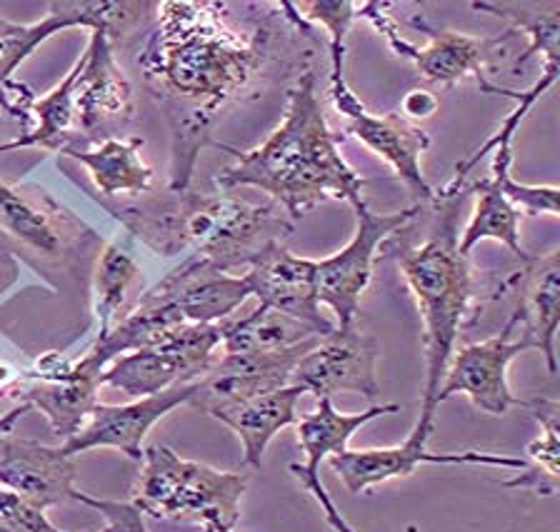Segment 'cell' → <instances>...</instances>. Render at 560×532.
<instances>
[{
  "instance_id": "21",
  "label": "cell",
  "mask_w": 560,
  "mask_h": 532,
  "mask_svg": "<svg viewBox=\"0 0 560 532\" xmlns=\"http://www.w3.org/2000/svg\"><path fill=\"white\" fill-rule=\"evenodd\" d=\"M98 388L101 370L81 355L70 363L66 373L52 375V378L25 380L21 398L31 403V407L40 410L52 435L66 442L81 430L93 407L98 405Z\"/></svg>"
},
{
  "instance_id": "30",
  "label": "cell",
  "mask_w": 560,
  "mask_h": 532,
  "mask_svg": "<svg viewBox=\"0 0 560 532\" xmlns=\"http://www.w3.org/2000/svg\"><path fill=\"white\" fill-rule=\"evenodd\" d=\"M488 153H493V163H490V176L488 180L498 186V190L511 200V203L518 208V211L528 215H558V186H525L513 178V141H495V143H483L478 147L470 158L463 161L458 168H455V176L451 178L448 188H460L466 186L468 173L476 168L480 158H486Z\"/></svg>"
},
{
  "instance_id": "24",
  "label": "cell",
  "mask_w": 560,
  "mask_h": 532,
  "mask_svg": "<svg viewBox=\"0 0 560 532\" xmlns=\"http://www.w3.org/2000/svg\"><path fill=\"white\" fill-rule=\"evenodd\" d=\"M361 5L355 0H308V3H280L285 15L295 21L318 23L328 33L330 50V83L328 93L338 116L353 120L365 110L363 101L350 91L346 81V36L358 19H361Z\"/></svg>"
},
{
  "instance_id": "19",
  "label": "cell",
  "mask_w": 560,
  "mask_h": 532,
  "mask_svg": "<svg viewBox=\"0 0 560 532\" xmlns=\"http://www.w3.org/2000/svg\"><path fill=\"white\" fill-rule=\"evenodd\" d=\"M346 133L361 141L368 151L378 155L396 173L398 180L413 196L416 205L435 203V190L423 176V153L431 147V138L420 126L410 123L400 113H375L365 110L355 120H348Z\"/></svg>"
},
{
  "instance_id": "36",
  "label": "cell",
  "mask_w": 560,
  "mask_h": 532,
  "mask_svg": "<svg viewBox=\"0 0 560 532\" xmlns=\"http://www.w3.org/2000/svg\"><path fill=\"white\" fill-rule=\"evenodd\" d=\"M438 110V98L431 91H410L402 101V118H408L410 123L420 118H431Z\"/></svg>"
},
{
  "instance_id": "27",
  "label": "cell",
  "mask_w": 560,
  "mask_h": 532,
  "mask_svg": "<svg viewBox=\"0 0 560 532\" xmlns=\"http://www.w3.org/2000/svg\"><path fill=\"white\" fill-rule=\"evenodd\" d=\"M466 193L476 196V208L458 238L460 256H470V250L483 240H495L513 252L523 263H530L533 256L521 243V211L508 200L498 186L488 178H480L466 186Z\"/></svg>"
},
{
  "instance_id": "9",
  "label": "cell",
  "mask_w": 560,
  "mask_h": 532,
  "mask_svg": "<svg viewBox=\"0 0 560 532\" xmlns=\"http://www.w3.org/2000/svg\"><path fill=\"white\" fill-rule=\"evenodd\" d=\"M381 345L373 333L361 328H336L318 338L291 375V386L315 398H332L338 392H355L375 400L378 386Z\"/></svg>"
},
{
  "instance_id": "25",
  "label": "cell",
  "mask_w": 560,
  "mask_h": 532,
  "mask_svg": "<svg viewBox=\"0 0 560 532\" xmlns=\"http://www.w3.org/2000/svg\"><path fill=\"white\" fill-rule=\"evenodd\" d=\"M143 138L108 135L93 147H70L63 155L81 163L91 176L93 186L103 196H140L153 186V170L140 158Z\"/></svg>"
},
{
  "instance_id": "17",
  "label": "cell",
  "mask_w": 560,
  "mask_h": 532,
  "mask_svg": "<svg viewBox=\"0 0 560 532\" xmlns=\"http://www.w3.org/2000/svg\"><path fill=\"white\" fill-rule=\"evenodd\" d=\"M143 298L173 305L192 326H215L250 298V287L243 275L223 273L203 258L188 256L161 283L145 291Z\"/></svg>"
},
{
  "instance_id": "23",
  "label": "cell",
  "mask_w": 560,
  "mask_h": 532,
  "mask_svg": "<svg viewBox=\"0 0 560 532\" xmlns=\"http://www.w3.org/2000/svg\"><path fill=\"white\" fill-rule=\"evenodd\" d=\"M305 392L295 386H285L273 392H262L243 403L218 407L210 413L218 423L238 435L243 445L245 465L260 468L262 456H266L270 440L288 425L298 423V403Z\"/></svg>"
},
{
  "instance_id": "14",
  "label": "cell",
  "mask_w": 560,
  "mask_h": 532,
  "mask_svg": "<svg viewBox=\"0 0 560 532\" xmlns=\"http://www.w3.org/2000/svg\"><path fill=\"white\" fill-rule=\"evenodd\" d=\"M318 343V338L291 347L250 355H221L196 380V390L188 405L210 415L218 407L243 403L262 392H273L291 386V375L298 360Z\"/></svg>"
},
{
  "instance_id": "29",
  "label": "cell",
  "mask_w": 560,
  "mask_h": 532,
  "mask_svg": "<svg viewBox=\"0 0 560 532\" xmlns=\"http://www.w3.org/2000/svg\"><path fill=\"white\" fill-rule=\"evenodd\" d=\"M311 338L323 335L311 326H303V322L268 308V305H258L256 310L238 320H223L221 351L223 355L268 353L305 343Z\"/></svg>"
},
{
  "instance_id": "37",
  "label": "cell",
  "mask_w": 560,
  "mask_h": 532,
  "mask_svg": "<svg viewBox=\"0 0 560 532\" xmlns=\"http://www.w3.org/2000/svg\"><path fill=\"white\" fill-rule=\"evenodd\" d=\"M25 386L23 370L15 368L8 360H0V398L8 395H21V390Z\"/></svg>"
},
{
  "instance_id": "22",
  "label": "cell",
  "mask_w": 560,
  "mask_h": 532,
  "mask_svg": "<svg viewBox=\"0 0 560 532\" xmlns=\"http://www.w3.org/2000/svg\"><path fill=\"white\" fill-rule=\"evenodd\" d=\"M528 270L515 277L521 281V303L513 312L515 326L525 328V340L533 351H540L546 357L548 373L556 375V338L560 322V250L548 256H533Z\"/></svg>"
},
{
  "instance_id": "10",
  "label": "cell",
  "mask_w": 560,
  "mask_h": 532,
  "mask_svg": "<svg viewBox=\"0 0 560 532\" xmlns=\"http://www.w3.org/2000/svg\"><path fill=\"white\" fill-rule=\"evenodd\" d=\"M513 330L515 318L511 316L501 335L453 351L438 390V405L453 395H466L472 407L488 415H505L511 407H523V400L513 395L508 382V368L515 357L533 351V345L525 338L511 340Z\"/></svg>"
},
{
  "instance_id": "8",
  "label": "cell",
  "mask_w": 560,
  "mask_h": 532,
  "mask_svg": "<svg viewBox=\"0 0 560 532\" xmlns=\"http://www.w3.org/2000/svg\"><path fill=\"white\" fill-rule=\"evenodd\" d=\"M420 213V205L398 213H373L365 203L355 205V233L336 256L315 260V295L330 308L338 328H353L361 312L363 293L373 277V263L383 243L400 233Z\"/></svg>"
},
{
  "instance_id": "16",
  "label": "cell",
  "mask_w": 560,
  "mask_h": 532,
  "mask_svg": "<svg viewBox=\"0 0 560 532\" xmlns=\"http://www.w3.org/2000/svg\"><path fill=\"white\" fill-rule=\"evenodd\" d=\"M486 465L505 470H525L528 460L513 456H495V452L463 450V452H431L428 448L402 440L393 448H368V450H346L330 458L332 473H338L350 493L361 495L375 485L388 480L413 475L418 465Z\"/></svg>"
},
{
  "instance_id": "15",
  "label": "cell",
  "mask_w": 560,
  "mask_h": 532,
  "mask_svg": "<svg viewBox=\"0 0 560 532\" xmlns=\"http://www.w3.org/2000/svg\"><path fill=\"white\" fill-rule=\"evenodd\" d=\"M245 268H248V273H243L245 283L260 305L311 326L320 335H330L336 330L320 312L315 295V260L293 256L283 240H273Z\"/></svg>"
},
{
  "instance_id": "11",
  "label": "cell",
  "mask_w": 560,
  "mask_h": 532,
  "mask_svg": "<svg viewBox=\"0 0 560 532\" xmlns=\"http://www.w3.org/2000/svg\"><path fill=\"white\" fill-rule=\"evenodd\" d=\"M31 410V403L21 400V405L0 415V487L48 510L73 500L75 460L63 456L60 448L13 435L15 423Z\"/></svg>"
},
{
  "instance_id": "4",
  "label": "cell",
  "mask_w": 560,
  "mask_h": 532,
  "mask_svg": "<svg viewBox=\"0 0 560 532\" xmlns=\"http://www.w3.org/2000/svg\"><path fill=\"white\" fill-rule=\"evenodd\" d=\"M466 188L455 196H435L438 215L425 240L402 248L396 260L402 281L416 298L420 320H423V353H425V386L416 427L408 442L428 448L435 413L438 390H441L445 368L458 343L460 330L466 328L476 305V283L466 256L458 250V217Z\"/></svg>"
},
{
  "instance_id": "38",
  "label": "cell",
  "mask_w": 560,
  "mask_h": 532,
  "mask_svg": "<svg viewBox=\"0 0 560 532\" xmlns=\"http://www.w3.org/2000/svg\"><path fill=\"white\" fill-rule=\"evenodd\" d=\"M83 532H110V528H108V525H103V528H95V530H83Z\"/></svg>"
},
{
  "instance_id": "7",
  "label": "cell",
  "mask_w": 560,
  "mask_h": 532,
  "mask_svg": "<svg viewBox=\"0 0 560 532\" xmlns=\"http://www.w3.org/2000/svg\"><path fill=\"white\" fill-rule=\"evenodd\" d=\"M388 8L390 3H363L361 19H365L375 31L383 33L388 46L396 50L400 58L410 60V63L416 66V71L423 75L428 83L453 88V85L472 78V81L478 83L480 93L505 95V98H511L515 103L521 101V91L503 88V85H495L488 78V56L490 50L498 46V40H483L476 36H466V33L458 31H435L423 19H413L410 23L428 33V46L420 48L400 36L396 19H393L390 13H385Z\"/></svg>"
},
{
  "instance_id": "33",
  "label": "cell",
  "mask_w": 560,
  "mask_h": 532,
  "mask_svg": "<svg viewBox=\"0 0 560 532\" xmlns=\"http://www.w3.org/2000/svg\"><path fill=\"white\" fill-rule=\"evenodd\" d=\"M0 532H66L52 525L38 505L0 487Z\"/></svg>"
},
{
  "instance_id": "3",
  "label": "cell",
  "mask_w": 560,
  "mask_h": 532,
  "mask_svg": "<svg viewBox=\"0 0 560 532\" xmlns=\"http://www.w3.org/2000/svg\"><path fill=\"white\" fill-rule=\"evenodd\" d=\"M116 221L155 256L180 250L203 258L223 273L245 268L273 240H285L293 223L276 203L253 205L233 193H173L140 205H108Z\"/></svg>"
},
{
  "instance_id": "35",
  "label": "cell",
  "mask_w": 560,
  "mask_h": 532,
  "mask_svg": "<svg viewBox=\"0 0 560 532\" xmlns=\"http://www.w3.org/2000/svg\"><path fill=\"white\" fill-rule=\"evenodd\" d=\"M291 473L295 475L298 483L305 487V493H311L315 497V503L320 505V512L326 515L328 525L332 530H336V532H355L353 525H350L343 515H340V510L336 508V503L330 500L326 485H323V480H320V470H308L305 465H298V462H293Z\"/></svg>"
},
{
  "instance_id": "12",
  "label": "cell",
  "mask_w": 560,
  "mask_h": 532,
  "mask_svg": "<svg viewBox=\"0 0 560 532\" xmlns=\"http://www.w3.org/2000/svg\"><path fill=\"white\" fill-rule=\"evenodd\" d=\"M73 108L78 138L93 141L95 133H105L120 123H128L136 113L133 85L118 66L108 31H91L88 48L78 58Z\"/></svg>"
},
{
  "instance_id": "1",
  "label": "cell",
  "mask_w": 560,
  "mask_h": 532,
  "mask_svg": "<svg viewBox=\"0 0 560 532\" xmlns=\"http://www.w3.org/2000/svg\"><path fill=\"white\" fill-rule=\"evenodd\" d=\"M155 11V28L138 66L171 120L168 188L183 193L218 110L238 98L266 63L268 36L266 31H235L225 3L213 0H168Z\"/></svg>"
},
{
  "instance_id": "31",
  "label": "cell",
  "mask_w": 560,
  "mask_h": 532,
  "mask_svg": "<svg viewBox=\"0 0 560 532\" xmlns=\"http://www.w3.org/2000/svg\"><path fill=\"white\" fill-rule=\"evenodd\" d=\"M472 11L498 15V19H505L513 25V31H523L525 36L530 38V46L523 56L515 58L513 73H518L521 68L528 63L533 56L542 54L546 63H558V40H560V11L550 13H538L530 11L525 5H511V3H488V0H480V3H472Z\"/></svg>"
},
{
  "instance_id": "26",
  "label": "cell",
  "mask_w": 560,
  "mask_h": 532,
  "mask_svg": "<svg viewBox=\"0 0 560 532\" xmlns=\"http://www.w3.org/2000/svg\"><path fill=\"white\" fill-rule=\"evenodd\" d=\"M396 403L388 405H373L363 410V413H338L332 405V398H320L318 407L308 415H298L295 430H298V445L305 452L303 465L308 470H320L323 460H330L348 450V442L353 435L361 430L363 425L378 421L383 415L398 413Z\"/></svg>"
},
{
  "instance_id": "28",
  "label": "cell",
  "mask_w": 560,
  "mask_h": 532,
  "mask_svg": "<svg viewBox=\"0 0 560 532\" xmlns=\"http://www.w3.org/2000/svg\"><path fill=\"white\" fill-rule=\"evenodd\" d=\"M140 285V265L126 240L108 243L101 252L93 275V316L98 320V335H108L122 316H128V300Z\"/></svg>"
},
{
  "instance_id": "20",
  "label": "cell",
  "mask_w": 560,
  "mask_h": 532,
  "mask_svg": "<svg viewBox=\"0 0 560 532\" xmlns=\"http://www.w3.org/2000/svg\"><path fill=\"white\" fill-rule=\"evenodd\" d=\"M0 225L40 256H60L78 240V223L46 190L5 186L0 180Z\"/></svg>"
},
{
  "instance_id": "5",
  "label": "cell",
  "mask_w": 560,
  "mask_h": 532,
  "mask_svg": "<svg viewBox=\"0 0 560 532\" xmlns=\"http://www.w3.org/2000/svg\"><path fill=\"white\" fill-rule=\"evenodd\" d=\"M248 477L186 460L168 445L143 450L130 503L143 518L196 522L203 532L233 530Z\"/></svg>"
},
{
  "instance_id": "32",
  "label": "cell",
  "mask_w": 560,
  "mask_h": 532,
  "mask_svg": "<svg viewBox=\"0 0 560 532\" xmlns=\"http://www.w3.org/2000/svg\"><path fill=\"white\" fill-rule=\"evenodd\" d=\"M523 407L530 410V415L536 417L540 425V435L533 440L525 452L528 458L536 462L538 468L536 473L546 475L548 480H556L558 483V473H560V440H558V430H560V405L558 400H548V398H536V400H523Z\"/></svg>"
},
{
  "instance_id": "39",
  "label": "cell",
  "mask_w": 560,
  "mask_h": 532,
  "mask_svg": "<svg viewBox=\"0 0 560 532\" xmlns=\"http://www.w3.org/2000/svg\"><path fill=\"white\" fill-rule=\"evenodd\" d=\"M223 532H233V530H223Z\"/></svg>"
},
{
  "instance_id": "13",
  "label": "cell",
  "mask_w": 560,
  "mask_h": 532,
  "mask_svg": "<svg viewBox=\"0 0 560 532\" xmlns=\"http://www.w3.org/2000/svg\"><path fill=\"white\" fill-rule=\"evenodd\" d=\"M196 390V380L183 382L171 390L155 392V395L130 400L126 405H105L98 403L93 407L91 417L78 430L73 438L60 442L58 448L63 456L75 458L88 450L113 448L126 456L128 460H143L145 438L153 427L171 415L175 407L188 405Z\"/></svg>"
},
{
  "instance_id": "6",
  "label": "cell",
  "mask_w": 560,
  "mask_h": 532,
  "mask_svg": "<svg viewBox=\"0 0 560 532\" xmlns=\"http://www.w3.org/2000/svg\"><path fill=\"white\" fill-rule=\"evenodd\" d=\"M223 343V322L178 326L151 345L122 353L101 373V386L128 398H148L192 382L213 365Z\"/></svg>"
},
{
  "instance_id": "34",
  "label": "cell",
  "mask_w": 560,
  "mask_h": 532,
  "mask_svg": "<svg viewBox=\"0 0 560 532\" xmlns=\"http://www.w3.org/2000/svg\"><path fill=\"white\" fill-rule=\"evenodd\" d=\"M73 500L88 505V508L98 510L103 518V525H108L110 532H148L145 518L140 515L133 503H118V500H103V497H93L83 490L73 493Z\"/></svg>"
},
{
  "instance_id": "18",
  "label": "cell",
  "mask_w": 560,
  "mask_h": 532,
  "mask_svg": "<svg viewBox=\"0 0 560 532\" xmlns=\"http://www.w3.org/2000/svg\"><path fill=\"white\" fill-rule=\"evenodd\" d=\"M138 5L113 3V0H83V3H50L46 19L35 23H13L0 15V85L11 81L13 73L28 60L43 43L50 40L60 31L88 28V31H108L122 28V23L133 19Z\"/></svg>"
},
{
  "instance_id": "2",
  "label": "cell",
  "mask_w": 560,
  "mask_h": 532,
  "mask_svg": "<svg viewBox=\"0 0 560 532\" xmlns=\"http://www.w3.org/2000/svg\"><path fill=\"white\" fill-rule=\"evenodd\" d=\"M318 98V78L305 71L288 91L285 116L273 133L250 151L221 145L235 158L231 168L215 176L223 193L235 188H258L293 217L308 215L328 200L361 205L365 180L350 168Z\"/></svg>"
}]
</instances>
